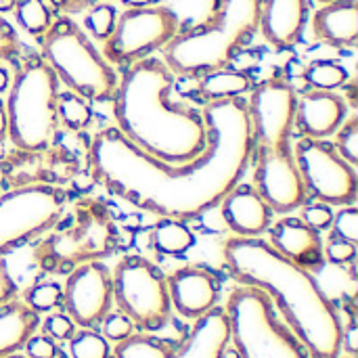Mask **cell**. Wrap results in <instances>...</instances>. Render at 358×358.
<instances>
[{
  "instance_id": "6da1fadb",
  "label": "cell",
  "mask_w": 358,
  "mask_h": 358,
  "mask_svg": "<svg viewBox=\"0 0 358 358\" xmlns=\"http://www.w3.org/2000/svg\"><path fill=\"white\" fill-rule=\"evenodd\" d=\"M203 120L208 147L187 164L153 159L117 128H105L88 147V170L96 182L141 210L172 220L197 218L239 185L254 153L248 103L212 101Z\"/></svg>"
},
{
  "instance_id": "7a4b0ae2",
  "label": "cell",
  "mask_w": 358,
  "mask_h": 358,
  "mask_svg": "<svg viewBox=\"0 0 358 358\" xmlns=\"http://www.w3.org/2000/svg\"><path fill=\"white\" fill-rule=\"evenodd\" d=\"M222 254L231 275L241 285L258 287L277 302L308 357L340 358L344 325L310 271L294 264L258 237L229 239Z\"/></svg>"
},
{
  "instance_id": "3957f363",
  "label": "cell",
  "mask_w": 358,
  "mask_h": 358,
  "mask_svg": "<svg viewBox=\"0 0 358 358\" xmlns=\"http://www.w3.org/2000/svg\"><path fill=\"white\" fill-rule=\"evenodd\" d=\"M174 73L155 57L128 65L113 94L117 130L164 164H187L208 147L203 113L174 103Z\"/></svg>"
},
{
  "instance_id": "277c9868",
  "label": "cell",
  "mask_w": 358,
  "mask_h": 358,
  "mask_svg": "<svg viewBox=\"0 0 358 358\" xmlns=\"http://www.w3.org/2000/svg\"><path fill=\"white\" fill-rule=\"evenodd\" d=\"M262 0H212L210 15L164 46V63L178 76L227 67L260 27Z\"/></svg>"
},
{
  "instance_id": "5b68a950",
  "label": "cell",
  "mask_w": 358,
  "mask_h": 358,
  "mask_svg": "<svg viewBox=\"0 0 358 358\" xmlns=\"http://www.w3.org/2000/svg\"><path fill=\"white\" fill-rule=\"evenodd\" d=\"M34 252L44 273L69 275L73 268L99 262L117 248L120 233L111 210L96 199H80L73 212L55 222Z\"/></svg>"
},
{
  "instance_id": "8992f818",
  "label": "cell",
  "mask_w": 358,
  "mask_h": 358,
  "mask_svg": "<svg viewBox=\"0 0 358 358\" xmlns=\"http://www.w3.org/2000/svg\"><path fill=\"white\" fill-rule=\"evenodd\" d=\"M15 78L8 84L6 101V134L17 149L40 153L50 147L59 126L57 96L59 78L40 55L19 57Z\"/></svg>"
},
{
  "instance_id": "52a82bcc",
  "label": "cell",
  "mask_w": 358,
  "mask_h": 358,
  "mask_svg": "<svg viewBox=\"0 0 358 358\" xmlns=\"http://www.w3.org/2000/svg\"><path fill=\"white\" fill-rule=\"evenodd\" d=\"M40 42L42 59L71 92L86 101H113L120 80L76 21L52 19Z\"/></svg>"
},
{
  "instance_id": "ba28073f",
  "label": "cell",
  "mask_w": 358,
  "mask_h": 358,
  "mask_svg": "<svg viewBox=\"0 0 358 358\" xmlns=\"http://www.w3.org/2000/svg\"><path fill=\"white\" fill-rule=\"evenodd\" d=\"M224 310L241 358H308L294 331L275 317L273 300L262 289L252 285L235 289Z\"/></svg>"
},
{
  "instance_id": "9c48e42d",
  "label": "cell",
  "mask_w": 358,
  "mask_h": 358,
  "mask_svg": "<svg viewBox=\"0 0 358 358\" xmlns=\"http://www.w3.org/2000/svg\"><path fill=\"white\" fill-rule=\"evenodd\" d=\"M113 300L134 327L141 331H159L170 321L172 302L168 279L143 256L124 258L111 277Z\"/></svg>"
},
{
  "instance_id": "30bf717a",
  "label": "cell",
  "mask_w": 358,
  "mask_h": 358,
  "mask_svg": "<svg viewBox=\"0 0 358 358\" xmlns=\"http://www.w3.org/2000/svg\"><path fill=\"white\" fill-rule=\"evenodd\" d=\"M65 191L57 185L19 187L0 197V258L44 235L65 210Z\"/></svg>"
},
{
  "instance_id": "8fae6325",
  "label": "cell",
  "mask_w": 358,
  "mask_h": 358,
  "mask_svg": "<svg viewBox=\"0 0 358 358\" xmlns=\"http://www.w3.org/2000/svg\"><path fill=\"white\" fill-rule=\"evenodd\" d=\"M178 31L180 19L170 6L128 8L117 17L111 36L105 40L103 57L113 65L128 67L164 48Z\"/></svg>"
},
{
  "instance_id": "7c38bea8",
  "label": "cell",
  "mask_w": 358,
  "mask_h": 358,
  "mask_svg": "<svg viewBox=\"0 0 358 358\" xmlns=\"http://www.w3.org/2000/svg\"><path fill=\"white\" fill-rule=\"evenodd\" d=\"M306 191L327 206H352L357 201V172L334 145L304 136L294 151Z\"/></svg>"
},
{
  "instance_id": "4fadbf2b",
  "label": "cell",
  "mask_w": 358,
  "mask_h": 358,
  "mask_svg": "<svg viewBox=\"0 0 358 358\" xmlns=\"http://www.w3.org/2000/svg\"><path fill=\"white\" fill-rule=\"evenodd\" d=\"M256 185L262 199L277 214H287L306 199V187L292 153L289 141L256 147Z\"/></svg>"
},
{
  "instance_id": "5bb4252c",
  "label": "cell",
  "mask_w": 358,
  "mask_h": 358,
  "mask_svg": "<svg viewBox=\"0 0 358 358\" xmlns=\"http://www.w3.org/2000/svg\"><path fill=\"white\" fill-rule=\"evenodd\" d=\"M298 96L294 86L273 76L258 86H254L248 115L252 124V136L258 145H277L289 138V132L296 122Z\"/></svg>"
},
{
  "instance_id": "9a60e30c",
  "label": "cell",
  "mask_w": 358,
  "mask_h": 358,
  "mask_svg": "<svg viewBox=\"0 0 358 358\" xmlns=\"http://www.w3.org/2000/svg\"><path fill=\"white\" fill-rule=\"evenodd\" d=\"M113 302V281L105 264L88 262L73 268L63 289V304L69 319L88 329L109 315Z\"/></svg>"
},
{
  "instance_id": "2e32d148",
  "label": "cell",
  "mask_w": 358,
  "mask_h": 358,
  "mask_svg": "<svg viewBox=\"0 0 358 358\" xmlns=\"http://www.w3.org/2000/svg\"><path fill=\"white\" fill-rule=\"evenodd\" d=\"M168 294L172 306L185 319H199L216 306L220 281L210 268L185 266L168 279Z\"/></svg>"
},
{
  "instance_id": "e0dca14e",
  "label": "cell",
  "mask_w": 358,
  "mask_h": 358,
  "mask_svg": "<svg viewBox=\"0 0 358 358\" xmlns=\"http://www.w3.org/2000/svg\"><path fill=\"white\" fill-rule=\"evenodd\" d=\"M306 19L308 0H262L260 29L277 50H289L300 42Z\"/></svg>"
},
{
  "instance_id": "ac0fdd59",
  "label": "cell",
  "mask_w": 358,
  "mask_h": 358,
  "mask_svg": "<svg viewBox=\"0 0 358 358\" xmlns=\"http://www.w3.org/2000/svg\"><path fill=\"white\" fill-rule=\"evenodd\" d=\"M271 245L294 264L310 271L325 260L321 235L302 218H283L271 231Z\"/></svg>"
},
{
  "instance_id": "d6986e66",
  "label": "cell",
  "mask_w": 358,
  "mask_h": 358,
  "mask_svg": "<svg viewBox=\"0 0 358 358\" xmlns=\"http://www.w3.org/2000/svg\"><path fill=\"white\" fill-rule=\"evenodd\" d=\"M222 216L237 237H260L273 220V210L250 185H237L220 201Z\"/></svg>"
},
{
  "instance_id": "ffe728a7",
  "label": "cell",
  "mask_w": 358,
  "mask_h": 358,
  "mask_svg": "<svg viewBox=\"0 0 358 358\" xmlns=\"http://www.w3.org/2000/svg\"><path fill=\"white\" fill-rule=\"evenodd\" d=\"M346 120V101L334 90H310L298 101L296 122L310 138H327Z\"/></svg>"
},
{
  "instance_id": "44dd1931",
  "label": "cell",
  "mask_w": 358,
  "mask_h": 358,
  "mask_svg": "<svg viewBox=\"0 0 358 358\" xmlns=\"http://www.w3.org/2000/svg\"><path fill=\"white\" fill-rule=\"evenodd\" d=\"M231 342V325L224 308L214 306L201 315L189 338L174 348L172 358H220Z\"/></svg>"
},
{
  "instance_id": "7402d4cb",
  "label": "cell",
  "mask_w": 358,
  "mask_h": 358,
  "mask_svg": "<svg viewBox=\"0 0 358 358\" xmlns=\"http://www.w3.org/2000/svg\"><path fill=\"white\" fill-rule=\"evenodd\" d=\"M313 34L317 40L336 46L350 48L358 42V2L336 0L323 4L313 17Z\"/></svg>"
},
{
  "instance_id": "603a6c76",
  "label": "cell",
  "mask_w": 358,
  "mask_h": 358,
  "mask_svg": "<svg viewBox=\"0 0 358 358\" xmlns=\"http://www.w3.org/2000/svg\"><path fill=\"white\" fill-rule=\"evenodd\" d=\"M40 317L25 302L0 304V358L15 355L36 334Z\"/></svg>"
},
{
  "instance_id": "cb8c5ba5",
  "label": "cell",
  "mask_w": 358,
  "mask_h": 358,
  "mask_svg": "<svg viewBox=\"0 0 358 358\" xmlns=\"http://www.w3.org/2000/svg\"><path fill=\"white\" fill-rule=\"evenodd\" d=\"M250 88H252V78L245 71H237L229 67L208 71L201 76L199 82V90L210 103L224 101V99H239Z\"/></svg>"
},
{
  "instance_id": "d4e9b609",
  "label": "cell",
  "mask_w": 358,
  "mask_h": 358,
  "mask_svg": "<svg viewBox=\"0 0 358 358\" xmlns=\"http://www.w3.org/2000/svg\"><path fill=\"white\" fill-rule=\"evenodd\" d=\"M151 245L164 256H182L195 245V233L182 220L166 218L153 227Z\"/></svg>"
},
{
  "instance_id": "484cf974",
  "label": "cell",
  "mask_w": 358,
  "mask_h": 358,
  "mask_svg": "<svg viewBox=\"0 0 358 358\" xmlns=\"http://www.w3.org/2000/svg\"><path fill=\"white\" fill-rule=\"evenodd\" d=\"M13 13L17 23L36 38H42L52 23V8L46 0H15Z\"/></svg>"
},
{
  "instance_id": "4316f807",
  "label": "cell",
  "mask_w": 358,
  "mask_h": 358,
  "mask_svg": "<svg viewBox=\"0 0 358 358\" xmlns=\"http://www.w3.org/2000/svg\"><path fill=\"white\" fill-rule=\"evenodd\" d=\"M174 346L151 336H130L117 342L113 358H172Z\"/></svg>"
},
{
  "instance_id": "83f0119b",
  "label": "cell",
  "mask_w": 358,
  "mask_h": 358,
  "mask_svg": "<svg viewBox=\"0 0 358 358\" xmlns=\"http://www.w3.org/2000/svg\"><path fill=\"white\" fill-rule=\"evenodd\" d=\"M304 78L317 90H336L348 82V69L338 61L317 59L306 67Z\"/></svg>"
},
{
  "instance_id": "f1b7e54d",
  "label": "cell",
  "mask_w": 358,
  "mask_h": 358,
  "mask_svg": "<svg viewBox=\"0 0 358 358\" xmlns=\"http://www.w3.org/2000/svg\"><path fill=\"white\" fill-rule=\"evenodd\" d=\"M57 115L69 130L78 132L88 128L92 120V109L88 107L86 99L67 90V92H59L57 96Z\"/></svg>"
},
{
  "instance_id": "f546056e",
  "label": "cell",
  "mask_w": 358,
  "mask_h": 358,
  "mask_svg": "<svg viewBox=\"0 0 358 358\" xmlns=\"http://www.w3.org/2000/svg\"><path fill=\"white\" fill-rule=\"evenodd\" d=\"M69 355L71 358H109V342L96 331L84 329L69 338Z\"/></svg>"
},
{
  "instance_id": "4dcf8cb0",
  "label": "cell",
  "mask_w": 358,
  "mask_h": 358,
  "mask_svg": "<svg viewBox=\"0 0 358 358\" xmlns=\"http://www.w3.org/2000/svg\"><path fill=\"white\" fill-rule=\"evenodd\" d=\"M25 304L36 313H48L63 304V287L55 281H42L25 292Z\"/></svg>"
},
{
  "instance_id": "1f68e13d",
  "label": "cell",
  "mask_w": 358,
  "mask_h": 358,
  "mask_svg": "<svg viewBox=\"0 0 358 358\" xmlns=\"http://www.w3.org/2000/svg\"><path fill=\"white\" fill-rule=\"evenodd\" d=\"M115 21H117V13H115V6L113 4H96L88 10L84 23H86V29L96 38V40H107L115 27Z\"/></svg>"
},
{
  "instance_id": "d6a6232c",
  "label": "cell",
  "mask_w": 358,
  "mask_h": 358,
  "mask_svg": "<svg viewBox=\"0 0 358 358\" xmlns=\"http://www.w3.org/2000/svg\"><path fill=\"white\" fill-rule=\"evenodd\" d=\"M338 153L352 166L358 164V117L352 115L348 122H342L338 128Z\"/></svg>"
},
{
  "instance_id": "836d02e7",
  "label": "cell",
  "mask_w": 358,
  "mask_h": 358,
  "mask_svg": "<svg viewBox=\"0 0 358 358\" xmlns=\"http://www.w3.org/2000/svg\"><path fill=\"white\" fill-rule=\"evenodd\" d=\"M331 229H334V235H331V237H338V239H344V241L357 243L358 241V210L357 208H355V206L342 208V210H340V212L334 216Z\"/></svg>"
},
{
  "instance_id": "e575fe53",
  "label": "cell",
  "mask_w": 358,
  "mask_h": 358,
  "mask_svg": "<svg viewBox=\"0 0 358 358\" xmlns=\"http://www.w3.org/2000/svg\"><path fill=\"white\" fill-rule=\"evenodd\" d=\"M23 55V46L15 27L0 15V61H17Z\"/></svg>"
},
{
  "instance_id": "d590c367",
  "label": "cell",
  "mask_w": 358,
  "mask_h": 358,
  "mask_svg": "<svg viewBox=\"0 0 358 358\" xmlns=\"http://www.w3.org/2000/svg\"><path fill=\"white\" fill-rule=\"evenodd\" d=\"M103 323V338L105 340H113V342H122L126 338L132 336L134 331V323L124 315V313H111L105 315Z\"/></svg>"
},
{
  "instance_id": "8d00e7d4",
  "label": "cell",
  "mask_w": 358,
  "mask_h": 358,
  "mask_svg": "<svg viewBox=\"0 0 358 358\" xmlns=\"http://www.w3.org/2000/svg\"><path fill=\"white\" fill-rule=\"evenodd\" d=\"M323 252H325V258L331 264L344 266V264H350L357 258V243H350V241L331 237L327 241V248H323Z\"/></svg>"
},
{
  "instance_id": "74e56055",
  "label": "cell",
  "mask_w": 358,
  "mask_h": 358,
  "mask_svg": "<svg viewBox=\"0 0 358 358\" xmlns=\"http://www.w3.org/2000/svg\"><path fill=\"white\" fill-rule=\"evenodd\" d=\"M302 220L310 227V229H315L317 233H321V231H327V229H331V222H334V212H331V208L327 206V203H313V206H306L304 210H302Z\"/></svg>"
},
{
  "instance_id": "f35d334b",
  "label": "cell",
  "mask_w": 358,
  "mask_h": 358,
  "mask_svg": "<svg viewBox=\"0 0 358 358\" xmlns=\"http://www.w3.org/2000/svg\"><path fill=\"white\" fill-rule=\"evenodd\" d=\"M44 334L57 342L61 340H69L73 334H76V323L69 319V315H63V313H57V315H50L46 321H44Z\"/></svg>"
},
{
  "instance_id": "ab89813d",
  "label": "cell",
  "mask_w": 358,
  "mask_h": 358,
  "mask_svg": "<svg viewBox=\"0 0 358 358\" xmlns=\"http://www.w3.org/2000/svg\"><path fill=\"white\" fill-rule=\"evenodd\" d=\"M25 352H27V358H57L59 348H57V342L44 334V336H31L25 342Z\"/></svg>"
},
{
  "instance_id": "60d3db41",
  "label": "cell",
  "mask_w": 358,
  "mask_h": 358,
  "mask_svg": "<svg viewBox=\"0 0 358 358\" xmlns=\"http://www.w3.org/2000/svg\"><path fill=\"white\" fill-rule=\"evenodd\" d=\"M15 294H17V283H15V279L10 277L4 258H0V304L13 300Z\"/></svg>"
},
{
  "instance_id": "b9f144b4",
  "label": "cell",
  "mask_w": 358,
  "mask_h": 358,
  "mask_svg": "<svg viewBox=\"0 0 358 358\" xmlns=\"http://www.w3.org/2000/svg\"><path fill=\"white\" fill-rule=\"evenodd\" d=\"M50 4V8L63 13V15H76L86 10L94 0H46Z\"/></svg>"
},
{
  "instance_id": "7bdbcfd3",
  "label": "cell",
  "mask_w": 358,
  "mask_h": 358,
  "mask_svg": "<svg viewBox=\"0 0 358 358\" xmlns=\"http://www.w3.org/2000/svg\"><path fill=\"white\" fill-rule=\"evenodd\" d=\"M342 350L348 352L350 357H355L358 350V327L355 317L350 319L348 327L342 329Z\"/></svg>"
},
{
  "instance_id": "ee69618b",
  "label": "cell",
  "mask_w": 358,
  "mask_h": 358,
  "mask_svg": "<svg viewBox=\"0 0 358 358\" xmlns=\"http://www.w3.org/2000/svg\"><path fill=\"white\" fill-rule=\"evenodd\" d=\"M128 8H141V6H153L159 0H122Z\"/></svg>"
},
{
  "instance_id": "f6af8a7d",
  "label": "cell",
  "mask_w": 358,
  "mask_h": 358,
  "mask_svg": "<svg viewBox=\"0 0 358 358\" xmlns=\"http://www.w3.org/2000/svg\"><path fill=\"white\" fill-rule=\"evenodd\" d=\"M6 136V109H4V103L0 101V143L4 141Z\"/></svg>"
},
{
  "instance_id": "bcb514c9",
  "label": "cell",
  "mask_w": 358,
  "mask_h": 358,
  "mask_svg": "<svg viewBox=\"0 0 358 358\" xmlns=\"http://www.w3.org/2000/svg\"><path fill=\"white\" fill-rule=\"evenodd\" d=\"M8 84H10V76H8L6 67L0 63V92H2V90H6V88H8Z\"/></svg>"
},
{
  "instance_id": "7dc6e473",
  "label": "cell",
  "mask_w": 358,
  "mask_h": 358,
  "mask_svg": "<svg viewBox=\"0 0 358 358\" xmlns=\"http://www.w3.org/2000/svg\"><path fill=\"white\" fill-rule=\"evenodd\" d=\"M13 4H15V0H0V15L13 10Z\"/></svg>"
},
{
  "instance_id": "c3c4849f",
  "label": "cell",
  "mask_w": 358,
  "mask_h": 358,
  "mask_svg": "<svg viewBox=\"0 0 358 358\" xmlns=\"http://www.w3.org/2000/svg\"><path fill=\"white\" fill-rule=\"evenodd\" d=\"M220 358H241V357H239V352H237L235 348H224V352H222V357Z\"/></svg>"
},
{
  "instance_id": "681fc988",
  "label": "cell",
  "mask_w": 358,
  "mask_h": 358,
  "mask_svg": "<svg viewBox=\"0 0 358 358\" xmlns=\"http://www.w3.org/2000/svg\"><path fill=\"white\" fill-rule=\"evenodd\" d=\"M2 358H27V357H21V355H8V357H2Z\"/></svg>"
},
{
  "instance_id": "f907efd6",
  "label": "cell",
  "mask_w": 358,
  "mask_h": 358,
  "mask_svg": "<svg viewBox=\"0 0 358 358\" xmlns=\"http://www.w3.org/2000/svg\"><path fill=\"white\" fill-rule=\"evenodd\" d=\"M321 4H329V2H336V0H319Z\"/></svg>"
}]
</instances>
